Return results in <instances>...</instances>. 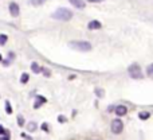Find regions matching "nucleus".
Masks as SVG:
<instances>
[{"label": "nucleus", "instance_id": "obj_2", "mask_svg": "<svg viewBox=\"0 0 153 140\" xmlns=\"http://www.w3.org/2000/svg\"><path fill=\"white\" fill-rule=\"evenodd\" d=\"M69 46L76 51H82V53L91 50V43L87 42V40H71L69 43Z\"/></svg>", "mask_w": 153, "mask_h": 140}, {"label": "nucleus", "instance_id": "obj_29", "mask_svg": "<svg viewBox=\"0 0 153 140\" xmlns=\"http://www.w3.org/2000/svg\"><path fill=\"white\" fill-rule=\"evenodd\" d=\"M114 108H116V106H109V109H108V112H111V111H114Z\"/></svg>", "mask_w": 153, "mask_h": 140}, {"label": "nucleus", "instance_id": "obj_19", "mask_svg": "<svg viewBox=\"0 0 153 140\" xmlns=\"http://www.w3.org/2000/svg\"><path fill=\"white\" fill-rule=\"evenodd\" d=\"M146 74H148L149 77H153V64H151L146 67Z\"/></svg>", "mask_w": 153, "mask_h": 140}, {"label": "nucleus", "instance_id": "obj_9", "mask_svg": "<svg viewBox=\"0 0 153 140\" xmlns=\"http://www.w3.org/2000/svg\"><path fill=\"white\" fill-rule=\"evenodd\" d=\"M70 4L74 5L75 8H79V10H83L85 7H86V3H85V0H69Z\"/></svg>", "mask_w": 153, "mask_h": 140}, {"label": "nucleus", "instance_id": "obj_24", "mask_svg": "<svg viewBox=\"0 0 153 140\" xmlns=\"http://www.w3.org/2000/svg\"><path fill=\"white\" fill-rule=\"evenodd\" d=\"M1 64H3V66H5V67H7V66H10L11 61H10V59H3V61H1Z\"/></svg>", "mask_w": 153, "mask_h": 140}, {"label": "nucleus", "instance_id": "obj_6", "mask_svg": "<svg viewBox=\"0 0 153 140\" xmlns=\"http://www.w3.org/2000/svg\"><path fill=\"white\" fill-rule=\"evenodd\" d=\"M46 103H47V98L46 97H43V96H36V100H35V103H34V109H39L40 106Z\"/></svg>", "mask_w": 153, "mask_h": 140}, {"label": "nucleus", "instance_id": "obj_22", "mask_svg": "<svg viewBox=\"0 0 153 140\" xmlns=\"http://www.w3.org/2000/svg\"><path fill=\"white\" fill-rule=\"evenodd\" d=\"M7 59H10V61L12 62L13 59H15V53H13V51H10V53H8V57H7Z\"/></svg>", "mask_w": 153, "mask_h": 140}, {"label": "nucleus", "instance_id": "obj_7", "mask_svg": "<svg viewBox=\"0 0 153 140\" xmlns=\"http://www.w3.org/2000/svg\"><path fill=\"white\" fill-rule=\"evenodd\" d=\"M114 112H116V115L118 117H121V116H125V115L128 113V108L125 105H118L114 108Z\"/></svg>", "mask_w": 153, "mask_h": 140}, {"label": "nucleus", "instance_id": "obj_20", "mask_svg": "<svg viewBox=\"0 0 153 140\" xmlns=\"http://www.w3.org/2000/svg\"><path fill=\"white\" fill-rule=\"evenodd\" d=\"M42 73H43V76L45 77H50L51 76V71L48 69H46V67H42Z\"/></svg>", "mask_w": 153, "mask_h": 140}, {"label": "nucleus", "instance_id": "obj_15", "mask_svg": "<svg viewBox=\"0 0 153 140\" xmlns=\"http://www.w3.org/2000/svg\"><path fill=\"white\" fill-rule=\"evenodd\" d=\"M46 1H47V0H30V4H31V5H35V7H38V5L45 4Z\"/></svg>", "mask_w": 153, "mask_h": 140}, {"label": "nucleus", "instance_id": "obj_1", "mask_svg": "<svg viewBox=\"0 0 153 140\" xmlns=\"http://www.w3.org/2000/svg\"><path fill=\"white\" fill-rule=\"evenodd\" d=\"M73 11H70L69 8L66 7H59L58 10L54 11V13L51 16H53V19H55V20H61V22H69L70 19L73 18Z\"/></svg>", "mask_w": 153, "mask_h": 140}, {"label": "nucleus", "instance_id": "obj_11", "mask_svg": "<svg viewBox=\"0 0 153 140\" xmlns=\"http://www.w3.org/2000/svg\"><path fill=\"white\" fill-rule=\"evenodd\" d=\"M36 130H38V124L35 121H30L28 124H27V131H28V132H35Z\"/></svg>", "mask_w": 153, "mask_h": 140}, {"label": "nucleus", "instance_id": "obj_10", "mask_svg": "<svg viewBox=\"0 0 153 140\" xmlns=\"http://www.w3.org/2000/svg\"><path fill=\"white\" fill-rule=\"evenodd\" d=\"M31 70H32V73L39 74V73H42V66H40L38 62H32L31 64Z\"/></svg>", "mask_w": 153, "mask_h": 140}, {"label": "nucleus", "instance_id": "obj_4", "mask_svg": "<svg viewBox=\"0 0 153 140\" xmlns=\"http://www.w3.org/2000/svg\"><path fill=\"white\" fill-rule=\"evenodd\" d=\"M110 128H111V132L113 133L120 135V133L124 131V123H122V120H120V119H113Z\"/></svg>", "mask_w": 153, "mask_h": 140}, {"label": "nucleus", "instance_id": "obj_23", "mask_svg": "<svg viewBox=\"0 0 153 140\" xmlns=\"http://www.w3.org/2000/svg\"><path fill=\"white\" fill-rule=\"evenodd\" d=\"M40 128H42L45 132H48V124H47V123H43V124L40 125Z\"/></svg>", "mask_w": 153, "mask_h": 140}, {"label": "nucleus", "instance_id": "obj_25", "mask_svg": "<svg viewBox=\"0 0 153 140\" xmlns=\"http://www.w3.org/2000/svg\"><path fill=\"white\" fill-rule=\"evenodd\" d=\"M58 121H59V123H66L67 119H66L65 116H58Z\"/></svg>", "mask_w": 153, "mask_h": 140}, {"label": "nucleus", "instance_id": "obj_3", "mask_svg": "<svg viewBox=\"0 0 153 140\" xmlns=\"http://www.w3.org/2000/svg\"><path fill=\"white\" fill-rule=\"evenodd\" d=\"M128 73H129V76L132 77L133 79H141V78H144L143 70H141V67H140V65H138V64L130 65V66L128 67Z\"/></svg>", "mask_w": 153, "mask_h": 140}, {"label": "nucleus", "instance_id": "obj_14", "mask_svg": "<svg viewBox=\"0 0 153 140\" xmlns=\"http://www.w3.org/2000/svg\"><path fill=\"white\" fill-rule=\"evenodd\" d=\"M138 117H140V120H148L149 117H151V113H149V112H140Z\"/></svg>", "mask_w": 153, "mask_h": 140}, {"label": "nucleus", "instance_id": "obj_18", "mask_svg": "<svg viewBox=\"0 0 153 140\" xmlns=\"http://www.w3.org/2000/svg\"><path fill=\"white\" fill-rule=\"evenodd\" d=\"M5 135H10V131L0 124V136H5Z\"/></svg>", "mask_w": 153, "mask_h": 140}, {"label": "nucleus", "instance_id": "obj_26", "mask_svg": "<svg viewBox=\"0 0 153 140\" xmlns=\"http://www.w3.org/2000/svg\"><path fill=\"white\" fill-rule=\"evenodd\" d=\"M22 138H24V139H26V140H34V139H32V138H30V136L28 135H27V133H22Z\"/></svg>", "mask_w": 153, "mask_h": 140}, {"label": "nucleus", "instance_id": "obj_30", "mask_svg": "<svg viewBox=\"0 0 153 140\" xmlns=\"http://www.w3.org/2000/svg\"><path fill=\"white\" fill-rule=\"evenodd\" d=\"M1 61H3V55L0 54V64H1Z\"/></svg>", "mask_w": 153, "mask_h": 140}, {"label": "nucleus", "instance_id": "obj_8", "mask_svg": "<svg viewBox=\"0 0 153 140\" xmlns=\"http://www.w3.org/2000/svg\"><path fill=\"white\" fill-rule=\"evenodd\" d=\"M101 27H102V23H101L100 20H90L89 23H87V28L89 30H100Z\"/></svg>", "mask_w": 153, "mask_h": 140}, {"label": "nucleus", "instance_id": "obj_12", "mask_svg": "<svg viewBox=\"0 0 153 140\" xmlns=\"http://www.w3.org/2000/svg\"><path fill=\"white\" fill-rule=\"evenodd\" d=\"M4 108H5V113L7 115H12V112H13V109H12V105H11V103L10 101H5V104H4Z\"/></svg>", "mask_w": 153, "mask_h": 140}, {"label": "nucleus", "instance_id": "obj_17", "mask_svg": "<svg viewBox=\"0 0 153 140\" xmlns=\"http://www.w3.org/2000/svg\"><path fill=\"white\" fill-rule=\"evenodd\" d=\"M8 40V37L5 34H0V46H4Z\"/></svg>", "mask_w": 153, "mask_h": 140}, {"label": "nucleus", "instance_id": "obj_27", "mask_svg": "<svg viewBox=\"0 0 153 140\" xmlns=\"http://www.w3.org/2000/svg\"><path fill=\"white\" fill-rule=\"evenodd\" d=\"M0 140H11L10 135H5V136H0Z\"/></svg>", "mask_w": 153, "mask_h": 140}, {"label": "nucleus", "instance_id": "obj_13", "mask_svg": "<svg viewBox=\"0 0 153 140\" xmlns=\"http://www.w3.org/2000/svg\"><path fill=\"white\" fill-rule=\"evenodd\" d=\"M30 81V76H28V74H27V73H23V74H22V76H20V84H27V82H28Z\"/></svg>", "mask_w": 153, "mask_h": 140}, {"label": "nucleus", "instance_id": "obj_28", "mask_svg": "<svg viewBox=\"0 0 153 140\" xmlns=\"http://www.w3.org/2000/svg\"><path fill=\"white\" fill-rule=\"evenodd\" d=\"M86 1H89V3H102V1H105V0H86Z\"/></svg>", "mask_w": 153, "mask_h": 140}, {"label": "nucleus", "instance_id": "obj_21", "mask_svg": "<svg viewBox=\"0 0 153 140\" xmlns=\"http://www.w3.org/2000/svg\"><path fill=\"white\" fill-rule=\"evenodd\" d=\"M95 94H97L98 97H102V96L105 94V92H103V90H101L100 88H95Z\"/></svg>", "mask_w": 153, "mask_h": 140}, {"label": "nucleus", "instance_id": "obj_5", "mask_svg": "<svg viewBox=\"0 0 153 140\" xmlns=\"http://www.w3.org/2000/svg\"><path fill=\"white\" fill-rule=\"evenodd\" d=\"M8 11H10V13H11L12 18H18L19 13H20V7H19L18 3L11 1L10 4H8Z\"/></svg>", "mask_w": 153, "mask_h": 140}, {"label": "nucleus", "instance_id": "obj_16", "mask_svg": "<svg viewBox=\"0 0 153 140\" xmlns=\"http://www.w3.org/2000/svg\"><path fill=\"white\" fill-rule=\"evenodd\" d=\"M18 125L19 127H24V125H26V120H24V117L22 116V115H18Z\"/></svg>", "mask_w": 153, "mask_h": 140}]
</instances>
